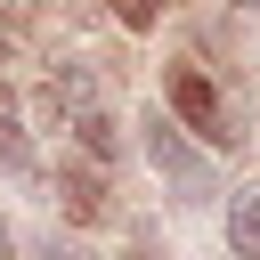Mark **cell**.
<instances>
[{
	"mask_svg": "<svg viewBox=\"0 0 260 260\" xmlns=\"http://www.w3.org/2000/svg\"><path fill=\"white\" fill-rule=\"evenodd\" d=\"M162 89H171V122H195L211 146H236L244 130H236V114L219 106V89H211V73L195 65V57H179L171 73H162Z\"/></svg>",
	"mask_w": 260,
	"mask_h": 260,
	"instance_id": "7a4b0ae2",
	"label": "cell"
},
{
	"mask_svg": "<svg viewBox=\"0 0 260 260\" xmlns=\"http://www.w3.org/2000/svg\"><path fill=\"white\" fill-rule=\"evenodd\" d=\"M0 171H32V138H24V122H16L8 89H0Z\"/></svg>",
	"mask_w": 260,
	"mask_h": 260,
	"instance_id": "5b68a950",
	"label": "cell"
},
{
	"mask_svg": "<svg viewBox=\"0 0 260 260\" xmlns=\"http://www.w3.org/2000/svg\"><path fill=\"white\" fill-rule=\"evenodd\" d=\"M228 244H236V260H260V179L228 195Z\"/></svg>",
	"mask_w": 260,
	"mask_h": 260,
	"instance_id": "277c9868",
	"label": "cell"
},
{
	"mask_svg": "<svg viewBox=\"0 0 260 260\" xmlns=\"http://www.w3.org/2000/svg\"><path fill=\"white\" fill-rule=\"evenodd\" d=\"M106 16H114V24H130V32H146V24L162 16V0H106Z\"/></svg>",
	"mask_w": 260,
	"mask_h": 260,
	"instance_id": "8992f818",
	"label": "cell"
},
{
	"mask_svg": "<svg viewBox=\"0 0 260 260\" xmlns=\"http://www.w3.org/2000/svg\"><path fill=\"white\" fill-rule=\"evenodd\" d=\"M57 203H65V219L98 228V219H106V179H98V171H73V162H65V171H57Z\"/></svg>",
	"mask_w": 260,
	"mask_h": 260,
	"instance_id": "3957f363",
	"label": "cell"
},
{
	"mask_svg": "<svg viewBox=\"0 0 260 260\" xmlns=\"http://www.w3.org/2000/svg\"><path fill=\"white\" fill-rule=\"evenodd\" d=\"M41 260H81V252L73 244H41Z\"/></svg>",
	"mask_w": 260,
	"mask_h": 260,
	"instance_id": "52a82bcc",
	"label": "cell"
},
{
	"mask_svg": "<svg viewBox=\"0 0 260 260\" xmlns=\"http://www.w3.org/2000/svg\"><path fill=\"white\" fill-rule=\"evenodd\" d=\"M8 252H16V244H8V228H0V260H8Z\"/></svg>",
	"mask_w": 260,
	"mask_h": 260,
	"instance_id": "9c48e42d",
	"label": "cell"
},
{
	"mask_svg": "<svg viewBox=\"0 0 260 260\" xmlns=\"http://www.w3.org/2000/svg\"><path fill=\"white\" fill-rule=\"evenodd\" d=\"M0 8H8V16H32V8H41V0H0Z\"/></svg>",
	"mask_w": 260,
	"mask_h": 260,
	"instance_id": "ba28073f",
	"label": "cell"
},
{
	"mask_svg": "<svg viewBox=\"0 0 260 260\" xmlns=\"http://www.w3.org/2000/svg\"><path fill=\"white\" fill-rule=\"evenodd\" d=\"M138 146H146V162L162 171V187H171L179 203H211V195H219V171L187 146V130H179L171 114H146V122H138Z\"/></svg>",
	"mask_w": 260,
	"mask_h": 260,
	"instance_id": "6da1fadb",
	"label": "cell"
}]
</instances>
